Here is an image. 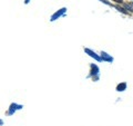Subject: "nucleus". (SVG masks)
Returning <instances> with one entry per match:
<instances>
[{
  "label": "nucleus",
  "mask_w": 133,
  "mask_h": 126,
  "mask_svg": "<svg viewBox=\"0 0 133 126\" xmlns=\"http://www.w3.org/2000/svg\"><path fill=\"white\" fill-rule=\"evenodd\" d=\"M90 77L93 78V81H98L99 79V67L95 64H91V74Z\"/></svg>",
  "instance_id": "f257e3e1"
},
{
  "label": "nucleus",
  "mask_w": 133,
  "mask_h": 126,
  "mask_svg": "<svg viewBox=\"0 0 133 126\" xmlns=\"http://www.w3.org/2000/svg\"><path fill=\"white\" fill-rule=\"evenodd\" d=\"M65 11H66V8H61V9H59L58 11H56L55 14H53V15L51 16V18H50V20H51V21H56V20H57L58 18H60L61 16H63V15L65 14Z\"/></svg>",
  "instance_id": "f03ea898"
},
{
  "label": "nucleus",
  "mask_w": 133,
  "mask_h": 126,
  "mask_svg": "<svg viewBox=\"0 0 133 126\" xmlns=\"http://www.w3.org/2000/svg\"><path fill=\"white\" fill-rule=\"evenodd\" d=\"M23 106L22 105H18V104H16V103H12L10 105V107H9V111H8V115H14L16 111H18V110H22Z\"/></svg>",
  "instance_id": "7ed1b4c3"
},
{
  "label": "nucleus",
  "mask_w": 133,
  "mask_h": 126,
  "mask_svg": "<svg viewBox=\"0 0 133 126\" xmlns=\"http://www.w3.org/2000/svg\"><path fill=\"white\" fill-rule=\"evenodd\" d=\"M84 51H85L87 54H88V55H89L90 57L94 58V59L97 60V61H101V57L98 56L97 54H95L94 51H92V50H91V49H89V48H85V49H84Z\"/></svg>",
  "instance_id": "20e7f679"
},
{
  "label": "nucleus",
  "mask_w": 133,
  "mask_h": 126,
  "mask_svg": "<svg viewBox=\"0 0 133 126\" xmlns=\"http://www.w3.org/2000/svg\"><path fill=\"white\" fill-rule=\"evenodd\" d=\"M101 60H104V61H108V62H112L113 61V58H112L110 55H108L105 51H102L101 53Z\"/></svg>",
  "instance_id": "39448f33"
},
{
  "label": "nucleus",
  "mask_w": 133,
  "mask_h": 126,
  "mask_svg": "<svg viewBox=\"0 0 133 126\" xmlns=\"http://www.w3.org/2000/svg\"><path fill=\"white\" fill-rule=\"evenodd\" d=\"M125 88H127V84L125 83H121V84H119V85L116 86V90L118 91H123V90H125Z\"/></svg>",
  "instance_id": "423d86ee"
},
{
  "label": "nucleus",
  "mask_w": 133,
  "mask_h": 126,
  "mask_svg": "<svg viewBox=\"0 0 133 126\" xmlns=\"http://www.w3.org/2000/svg\"><path fill=\"white\" fill-rule=\"evenodd\" d=\"M114 7H115L120 12H122V14H124V15H129V14H130L129 11L125 10V8H122V7H120V6H114Z\"/></svg>",
  "instance_id": "0eeeda50"
},
{
  "label": "nucleus",
  "mask_w": 133,
  "mask_h": 126,
  "mask_svg": "<svg viewBox=\"0 0 133 126\" xmlns=\"http://www.w3.org/2000/svg\"><path fill=\"white\" fill-rule=\"evenodd\" d=\"M124 8L128 10H130V12H133V7L131 5H124Z\"/></svg>",
  "instance_id": "6e6552de"
},
{
  "label": "nucleus",
  "mask_w": 133,
  "mask_h": 126,
  "mask_svg": "<svg viewBox=\"0 0 133 126\" xmlns=\"http://www.w3.org/2000/svg\"><path fill=\"white\" fill-rule=\"evenodd\" d=\"M100 1L103 2V3H105V5H108V6H111V7H112V5H111L109 1H108V0H100Z\"/></svg>",
  "instance_id": "1a4fd4ad"
},
{
  "label": "nucleus",
  "mask_w": 133,
  "mask_h": 126,
  "mask_svg": "<svg viewBox=\"0 0 133 126\" xmlns=\"http://www.w3.org/2000/svg\"><path fill=\"white\" fill-rule=\"evenodd\" d=\"M113 1L118 2V3H123V0H113Z\"/></svg>",
  "instance_id": "9d476101"
},
{
  "label": "nucleus",
  "mask_w": 133,
  "mask_h": 126,
  "mask_svg": "<svg viewBox=\"0 0 133 126\" xmlns=\"http://www.w3.org/2000/svg\"><path fill=\"white\" fill-rule=\"evenodd\" d=\"M0 125H3V121L2 119H0Z\"/></svg>",
  "instance_id": "9b49d317"
},
{
  "label": "nucleus",
  "mask_w": 133,
  "mask_h": 126,
  "mask_svg": "<svg viewBox=\"0 0 133 126\" xmlns=\"http://www.w3.org/2000/svg\"><path fill=\"white\" fill-rule=\"evenodd\" d=\"M24 2H26V3H28V2H29V0H24Z\"/></svg>",
  "instance_id": "f8f14e48"
}]
</instances>
